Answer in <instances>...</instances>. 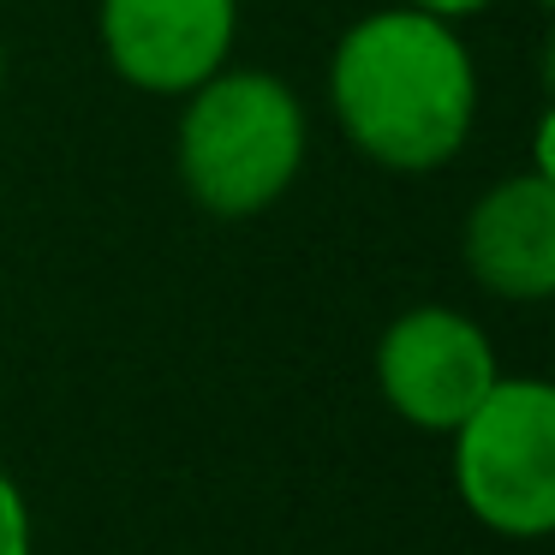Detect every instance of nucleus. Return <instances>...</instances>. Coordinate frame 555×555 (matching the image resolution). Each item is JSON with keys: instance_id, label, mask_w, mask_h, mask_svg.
<instances>
[{"instance_id": "f03ea898", "label": "nucleus", "mask_w": 555, "mask_h": 555, "mask_svg": "<svg viewBox=\"0 0 555 555\" xmlns=\"http://www.w3.org/2000/svg\"><path fill=\"white\" fill-rule=\"evenodd\" d=\"M311 150V120L287 78L257 66H221L180 96L173 168L204 216L251 221L293 192Z\"/></svg>"}, {"instance_id": "39448f33", "label": "nucleus", "mask_w": 555, "mask_h": 555, "mask_svg": "<svg viewBox=\"0 0 555 555\" xmlns=\"http://www.w3.org/2000/svg\"><path fill=\"white\" fill-rule=\"evenodd\" d=\"M102 61L144 96H192L240 37V0H102Z\"/></svg>"}, {"instance_id": "1a4fd4ad", "label": "nucleus", "mask_w": 555, "mask_h": 555, "mask_svg": "<svg viewBox=\"0 0 555 555\" xmlns=\"http://www.w3.org/2000/svg\"><path fill=\"white\" fill-rule=\"evenodd\" d=\"M538 7H550V0H538Z\"/></svg>"}, {"instance_id": "6e6552de", "label": "nucleus", "mask_w": 555, "mask_h": 555, "mask_svg": "<svg viewBox=\"0 0 555 555\" xmlns=\"http://www.w3.org/2000/svg\"><path fill=\"white\" fill-rule=\"evenodd\" d=\"M400 7H412V13H424V18H442V25H466V18L490 13L495 0H400Z\"/></svg>"}, {"instance_id": "0eeeda50", "label": "nucleus", "mask_w": 555, "mask_h": 555, "mask_svg": "<svg viewBox=\"0 0 555 555\" xmlns=\"http://www.w3.org/2000/svg\"><path fill=\"white\" fill-rule=\"evenodd\" d=\"M37 550V526H30V502L18 490L13 472H0V555H30Z\"/></svg>"}, {"instance_id": "f257e3e1", "label": "nucleus", "mask_w": 555, "mask_h": 555, "mask_svg": "<svg viewBox=\"0 0 555 555\" xmlns=\"http://www.w3.org/2000/svg\"><path fill=\"white\" fill-rule=\"evenodd\" d=\"M328 108L347 144L388 173H436L478 126V61L460 25L383 7L340 30Z\"/></svg>"}, {"instance_id": "423d86ee", "label": "nucleus", "mask_w": 555, "mask_h": 555, "mask_svg": "<svg viewBox=\"0 0 555 555\" xmlns=\"http://www.w3.org/2000/svg\"><path fill=\"white\" fill-rule=\"evenodd\" d=\"M472 281L507 305H538L555 293V173L526 168L495 180L466 209L460 233Z\"/></svg>"}, {"instance_id": "20e7f679", "label": "nucleus", "mask_w": 555, "mask_h": 555, "mask_svg": "<svg viewBox=\"0 0 555 555\" xmlns=\"http://www.w3.org/2000/svg\"><path fill=\"white\" fill-rule=\"evenodd\" d=\"M502 383L495 347L454 305H412L376 340V388L412 430L454 436V424Z\"/></svg>"}, {"instance_id": "7ed1b4c3", "label": "nucleus", "mask_w": 555, "mask_h": 555, "mask_svg": "<svg viewBox=\"0 0 555 555\" xmlns=\"http://www.w3.org/2000/svg\"><path fill=\"white\" fill-rule=\"evenodd\" d=\"M454 490L495 538L555 526V388L543 376H502L454 424Z\"/></svg>"}]
</instances>
